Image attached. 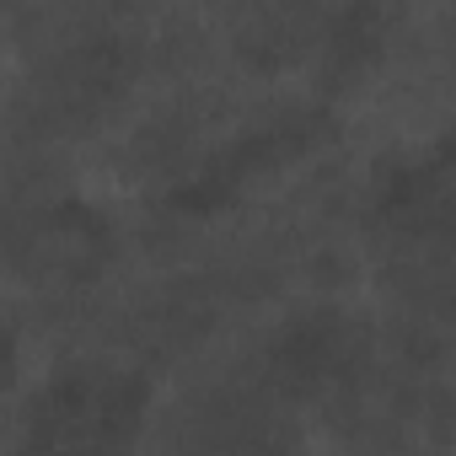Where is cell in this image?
Returning <instances> with one entry per match:
<instances>
[{
	"label": "cell",
	"mask_w": 456,
	"mask_h": 456,
	"mask_svg": "<svg viewBox=\"0 0 456 456\" xmlns=\"http://www.w3.org/2000/svg\"><path fill=\"white\" fill-rule=\"evenodd\" d=\"M145 397L151 387L140 370L113 360H70L33 397L28 456H108L134 435Z\"/></svg>",
	"instance_id": "1"
},
{
	"label": "cell",
	"mask_w": 456,
	"mask_h": 456,
	"mask_svg": "<svg viewBox=\"0 0 456 456\" xmlns=\"http://www.w3.org/2000/svg\"><path fill=\"white\" fill-rule=\"evenodd\" d=\"M376 365V333L365 317L344 306H301L290 312L258 349V387L280 403H322L365 387Z\"/></svg>",
	"instance_id": "2"
},
{
	"label": "cell",
	"mask_w": 456,
	"mask_h": 456,
	"mask_svg": "<svg viewBox=\"0 0 456 456\" xmlns=\"http://www.w3.org/2000/svg\"><path fill=\"white\" fill-rule=\"evenodd\" d=\"M370 220L397 248H408V258L456 253V124L381 167Z\"/></svg>",
	"instance_id": "3"
},
{
	"label": "cell",
	"mask_w": 456,
	"mask_h": 456,
	"mask_svg": "<svg viewBox=\"0 0 456 456\" xmlns=\"http://www.w3.org/2000/svg\"><path fill=\"white\" fill-rule=\"evenodd\" d=\"M322 134H328L322 108H274L264 118H248V124H237V134H225L215 151H204L193 161V172H183V183L167 188V204L188 209V215H204L225 199H237L253 177L306 156Z\"/></svg>",
	"instance_id": "4"
},
{
	"label": "cell",
	"mask_w": 456,
	"mask_h": 456,
	"mask_svg": "<svg viewBox=\"0 0 456 456\" xmlns=\"http://www.w3.org/2000/svg\"><path fill=\"white\" fill-rule=\"evenodd\" d=\"M113 237L92 204L54 199L38 215L17 220V264L49 274V280H81L108 258Z\"/></svg>",
	"instance_id": "5"
},
{
	"label": "cell",
	"mask_w": 456,
	"mask_h": 456,
	"mask_svg": "<svg viewBox=\"0 0 456 456\" xmlns=\"http://www.w3.org/2000/svg\"><path fill=\"white\" fill-rule=\"evenodd\" d=\"M134 76V38L124 33H92L76 38L49 76V108L65 118H92L118 97V86Z\"/></svg>",
	"instance_id": "6"
},
{
	"label": "cell",
	"mask_w": 456,
	"mask_h": 456,
	"mask_svg": "<svg viewBox=\"0 0 456 456\" xmlns=\"http://www.w3.org/2000/svg\"><path fill=\"white\" fill-rule=\"evenodd\" d=\"M397 285H403L419 306H435V312H451V317H456V253L408 258V264L397 269Z\"/></svg>",
	"instance_id": "7"
}]
</instances>
